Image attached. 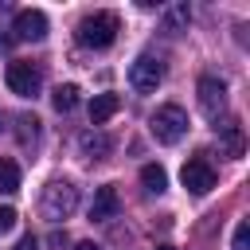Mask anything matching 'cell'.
<instances>
[{"instance_id": "cell-1", "label": "cell", "mask_w": 250, "mask_h": 250, "mask_svg": "<svg viewBox=\"0 0 250 250\" xmlns=\"http://www.w3.org/2000/svg\"><path fill=\"white\" fill-rule=\"evenodd\" d=\"M121 31V20L117 12H90L78 20V43L82 47H94V51H105Z\"/></svg>"}, {"instance_id": "cell-2", "label": "cell", "mask_w": 250, "mask_h": 250, "mask_svg": "<svg viewBox=\"0 0 250 250\" xmlns=\"http://www.w3.org/2000/svg\"><path fill=\"white\" fill-rule=\"evenodd\" d=\"M74 207H78V188H74L70 180H51V184L43 188V199H39L43 219L62 223V219H70V215H74Z\"/></svg>"}, {"instance_id": "cell-3", "label": "cell", "mask_w": 250, "mask_h": 250, "mask_svg": "<svg viewBox=\"0 0 250 250\" xmlns=\"http://www.w3.org/2000/svg\"><path fill=\"white\" fill-rule=\"evenodd\" d=\"M148 129H152V137L160 141V145H176L184 133H188V113H184V105H156V113L148 117Z\"/></svg>"}, {"instance_id": "cell-4", "label": "cell", "mask_w": 250, "mask_h": 250, "mask_svg": "<svg viewBox=\"0 0 250 250\" xmlns=\"http://www.w3.org/2000/svg\"><path fill=\"white\" fill-rule=\"evenodd\" d=\"M4 82H8V90H12L16 98H35V94H39V86H43V74H39V66H35V62L12 59V62H8V70H4Z\"/></svg>"}, {"instance_id": "cell-5", "label": "cell", "mask_w": 250, "mask_h": 250, "mask_svg": "<svg viewBox=\"0 0 250 250\" xmlns=\"http://www.w3.org/2000/svg\"><path fill=\"white\" fill-rule=\"evenodd\" d=\"M160 82H164V62L152 59V55H137L133 66H129V86L137 94H152Z\"/></svg>"}, {"instance_id": "cell-6", "label": "cell", "mask_w": 250, "mask_h": 250, "mask_svg": "<svg viewBox=\"0 0 250 250\" xmlns=\"http://www.w3.org/2000/svg\"><path fill=\"white\" fill-rule=\"evenodd\" d=\"M180 180L191 195H207L215 188V168H211L207 156H188V164L180 168Z\"/></svg>"}, {"instance_id": "cell-7", "label": "cell", "mask_w": 250, "mask_h": 250, "mask_svg": "<svg viewBox=\"0 0 250 250\" xmlns=\"http://www.w3.org/2000/svg\"><path fill=\"white\" fill-rule=\"evenodd\" d=\"M195 94H199V109H203V117H207V121H219V113L227 109V86H223L215 74H203L199 86H195Z\"/></svg>"}, {"instance_id": "cell-8", "label": "cell", "mask_w": 250, "mask_h": 250, "mask_svg": "<svg viewBox=\"0 0 250 250\" xmlns=\"http://www.w3.org/2000/svg\"><path fill=\"white\" fill-rule=\"evenodd\" d=\"M12 39H20V43H39V39H47V16H43L39 8L16 12V20H12Z\"/></svg>"}, {"instance_id": "cell-9", "label": "cell", "mask_w": 250, "mask_h": 250, "mask_svg": "<svg viewBox=\"0 0 250 250\" xmlns=\"http://www.w3.org/2000/svg\"><path fill=\"white\" fill-rule=\"evenodd\" d=\"M117 207H121V199H117V188H113V184H105V188H98V191H94L90 219H94V223H109V219L117 215Z\"/></svg>"}, {"instance_id": "cell-10", "label": "cell", "mask_w": 250, "mask_h": 250, "mask_svg": "<svg viewBox=\"0 0 250 250\" xmlns=\"http://www.w3.org/2000/svg\"><path fill=\"white\" fill-rule=\"evenodd\" d=\"M219 145H223V152H227L230 160H238V156L246 152V137H242V125H238V121H227V125H219Z\"/></svg>"}, {"instance_id": "cell-11", "label": "cell", "mask_w": 250, "mask_h": 250, "mask_svg": "<svg viewBox=\"0 0 250 250\" xmlns=\"http://www.w3.org/2000/svg\"><path fill=\"white\" fill-rule=\"evenodd\" d=\"M78 148H82V156H90V160H105L109 148H113V141H109L105 133H98V129H86V133L78 137Z\"/></svg>"}, {"instance_id": "cell-12", "label": "cell", "mask_w": 250, "mask_h": 250, "mask_svg": "<svg viewBox=\"0 0 250 250\" xmlns=\"http://www.w3.org/2000/svg\"><path fill=\"white\" fill-rule=\"evenodd\" d=\"M117 109H121L117 94H94V102H90V125H105Z\"/></svg>"}, {"instance_id": "cell-13", "label": "cell", "mask_w": 250, "mask_h": 250, "mask_svg": "<svg viewBox=\"0 0 250 250\" xmlns=\"http://www.w3.org/2000/svg\"><path fill=\"white\" fill-rule=\"evenodd\" d=\"M141 184H145L148 195H160V191L168 188V172H164L160 164H145V168H141Z\"/></svg>"}, {"instance_id": "cell-14", "label": "cell", "mask_w": 250, "mask_h": 250, "mask_svg": "<svg viewBox=\"0 0 250 250\" xmlns=\"http://www.w3.org/2000/svg\"><path fill=\"white\" fill-rule=\"evenodd\" d=\"M20 191V168L12 156H0V195H16Z\"/></svg>"}, {"instance_id": "cell-15", "label": "cell", "mask_w": 250, "mask_h": 250, "mask_svg": "<svg viewBox=\"0 0 250 250\" xmlns=\"http://www.w3.org/2000/svg\"><path fill=\"white\" fill-rule=\"evenodd\" d=\"M51 105H55L59 113H70V109L78 105V86H74V82H62V86H55V94H51Z\"/></svg>"}, {"instance_id": "cell-16", "label": "cell", "mask_w": 250, "mask_h": 250, "mask_svg": "<svg viewBox=\"0 0 250 250\" xmlns=\"http://www.w3.org/2000/svg\"><path fill=\"white\" fill-rule=\"evenodd\" d=\"M16 125H20V145H35V137H39V121L35 117H16Z\"/></svg>"}, {"instance_id": "cell-17", "label": "cell", "mask_w": 250, "mask_h": 250, "mask_svg": "<svg viewBox=\"0 0 250 250\" xmlns=\"http://www.w3.org/2000/svg\"><path fill=\"white\" fill-rule=\"evenodd\" d=\"M230 250H250V223L238 219L234 223V238H230Z\"/></svg>"}, {"instance_id": "cell-18", "label": "cell", "mask_w": 250, "mask_h": 250, "mask_svg": "<svg viewBox=\"0 0 250 250\" xmlns=\"http://www.w3.org/2000/svg\"><path fill=\"white\" fill-rule=\"evenodd\" d=\"M16 219H20V215H16L12 207H0V230H12V227H16Z\"/></svg>"}, {"instance_id": "cell-19", "label": "cell", "mask_w": 250, "mask_h": 250, "mask_svg": "<svg viewBox=\"0 0 250 250\" xmlns=\"http://www.w3.org/2000/svg\"><path fill=\"white\" fill-rule=\"evenodd\" d=\"M16 250H39V238H35V234H23V238H20V246H16Z\"/></svg>"}, {"instance_id": "cell-20", "label": "cell", "mask_w": 250, "mask_h": 250, "mask_svg": "<svg viewBox=\"0 0 250 250\" xmlns=\"http://www.w3.org/2000/svg\"><path fill=\"white\" fill-rule=\"evenodd\" d=\"M74 250H102V246H98V242H78Z\"/></svg>"}, {"instance_id": "cell-21", "label": "cell", "mask_w": 250, "mask_h": 250, "mask_svg": "<svg viewBox=\"0 0 250 250\" xmlns=\"http://www.w3.org/2000/svg\"><path fill=\"white\" fill-rule=\"evenodd\" d=\"M156 250H176V246H168V242H164V246H156Z\"/></svg>"}]
</instances>
